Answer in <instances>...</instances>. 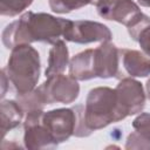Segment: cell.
Here are the masks:
<instances>
[{"label": "cell", "mask_w": 150, "mask_h": 150, "mask_svg": "<svg viewBox=\"0 0 150 150\" xmlns=\"http://www.w3.org/2000/svg\"><path fill=\"white\" fill-rule=\"evenodd\" d=\"M70 21L47 13L26 12L18 20L6 26L1 35L2 43L8 49L32 42L54 45L63 38Z\"/></svg>", "instance_id": "1"}, {"label": "cell", "mask_w": 150, "mask_h": 150, "mask_svg": "<svg viewBox=\"0 0 150 150\" xmlns=\"http://www.w3.org/2000/svg\"><path fill=\"white\" fill-rule=\"evenodd\" d=\"M77 122L74 135L87 137L93 131L120 122L127 117L118 102L117 93L109 87H96L87 96L86 104L76 105Z\"/></svg>", "instance_id": "2"}, {"label": "cell", "mask_w": 150, "mask_h": 150, "mask_svg": "<svg viewBox=\"0 0 150 150\" xmlns=\"http://www.w3.org/2000/svg\"><path fill=\"white\" fill-rule=\"evenodd\" d=\"M40 55L28 43L15 46L11 52L7 66L4 68L18 95L35 89L40 77Z\"/></svg>", "instance_id": "3"}, {"label": "cell", "mask_w": 150, "mask_h": 150, "mask_svg": "<svg viewBox=\"0 0 150 150\" xmlns=\"http://www.w3.org/2000/svg\"><path fill=\"white\" fill-rule=\"evenodd\" d=\"M40 90L45 103L53 104V103H73L80 94V86L77 80L71 77L70 75L55 74L38 87Z\"/></svg>", "instance_id": "4"}, {"label": "cell", "mask_w": 150, "mask_h": 150, "mask_svg": "<svg viewBox=\"0 0 150 150\" xmlns=\"http://www.w3.org/2000/svg\"><path fill=\"white\" fill-rule=\"evenodd\" d=\"M42 123L56 144L66 142L74 135L77 115L74 108H59L42 114Z\"/></svg>", "instance_id": "5"}, {"label": "cell", "mask_w": 150, "mask_h": 150, "mask_svg": "<svg viewBox=\"0 0 150 150\" xmlns=\"http://www.w3.org/2000/svg\"><path fill=\"white\" fill-rule=\"evenodd\" d=\"M111 38L112 34L105 25L89 20L70 21L63 35L66 41L81 45L91 42H108L111 40Z\"/></svg>", "instance_id": "6"}, {"label": "cell", "mask_w": 150, "mask_h": 150, "mask_svg": "<svg viewBox=\"0 0 150 150\" xmlns=\"http://www.w3.org/2000/svg\"><path fill=\"white\" fill-rule=\"evenodd\" d=\"M42 110L27 112L23 122V143L27 149H54L57 146L54 138L42 123Z\"/></svg>", "instance_id": "7"}, {"label": "cell", "mask_w": 150, "mask_h": 150, "mask_svg": "<svg viewBox=\"0 0 150 150\" xmlns=\"http://www.w3.org/2000/svg\"><path fill=\"white\" fill-rule=\"evenodd\" d=\"M120 49L110 41L102 42L93 49L94 77H117L120 75Z\"/></svg>", "instance_id": "8"}, {"label": "cell", "mask_w": 150, "mask_h": 150, "mask_svg": "<svg viewBox=\"0 0 150 150\" xmlns=\"http://www.w3.org/2000/svg\"><path fill=\"white\" fill-rule=\"evenodd\" d=\"M122 110L128 116L141 112L145 105V93L141 82L132 77L122 79L115 88Z\"/></svg>", "instance_id": "9"}, {"label": "cell", "mask_w": 150, "mask_h": 150, "mask_svg": "<svg viewBox=\"0 0 150 150\" xmlns=\"http://www.w3.org/2000/svg\"><path fill=\"white\" fill-rule=\"evenodd\" d=\"M95 6L101 18L124 26H129L142 13L139 6L132 0H98Z\"/></svg>", "instance_id": "10"}, {"label": "cell", "mask_w": 150, "mask_h": 150, "mask_svg": "<svg viewBox=\"0 0 150 150\" xmlns=\"http://www.w3.org/2000/svg\"><path fill=\"white\" fill-rule=\"evenodd\" d=\"M120 60L129 76L146 77L150 75V59L143 53L132 49H120Z\"/></svg>", "instance_id": "11"}, {"label": "cell", "mask_w": 150, "mask_h": 150, "mask_svg": "<svg viewBox=\"0 0 150 150\" xmlns=\"http://www.w3.org/2000/svg\"><path fill=\"white\" fill-rule=\"evenodd\" d=\"M134 131L129 134L125 149L150 150V112H142L132 121Z\"/></svg>", "instance_id": "12"}, {"label": "cell", "mask_w": 150, "mask_h": 150, "mask_svg": "<svg viewBox=\"0 0 150 150\" xmlns=\"http://www.w3.org/2000/svg\"><path fill=\"white\" fill-rule=\"evenodd\" d=\"M69 75L77 81L95 79L93 71V49L83 50L70 59Z\"/></svg>", "instance_id": "13"}, {"label": "cell", "mask_w": 150, "mask_h": 150, "mask_svg": "<svg viewBox=\"0 0 150 150\" xmlns=\"http://www.w3.org/2000/svg\"><path fill=\"white\" fill-rule=\"evenodd\" d=\"M69 52L67 45L63 40H59L49 50L48 66L45 71L46 77H49L55 74H61L69 66Z\"/></svg>", "instance_id": "14"}, {"label": "cell", "mask_w": 150, "mask_h": 150, "mask_svg": "<svg viewBox=\"0 0 150 150\" xmlns=\"http://www.w3.org/2000/svg\"><path fill=\"white\" fill-rule=\"evenodd\" d=\"M23 109L16 101L5 100L1 102V135L5 138L6 134L19 127L23 117Z\"/></svg>", "instance_id": "15"}, {"label": "cell", "mask_w": 150, "mask_h": 150, "mask_svg": "<svg viewBox=\"0 0 150 150\" xmlns=\"http://www.w3.org/2000/svg\"><path fill=\"white\" fill-rule=\"evenodd\" d=\"M15 101L20 104V107L23 109L25 112H29L32 110H39V109L42 110L43 107L46 105L45 100L38 88L33 89L29 93L22 94V95L16 94Z\"/></svg>", "instance_id": "16"}, {"label": "cell", "mask_w": 150, "mask_h": 150, "mask_svg": "<svg viewBox=\"0 0 150 150\" xmlns=\"http://www.w3.org/2000/svg\"><path fill=\"white\" fill-rule=\"evenodd\" d=\"M97 1L98 0H48L52 11L59 14L69 13L88 5H96Z\"/></svg>", "instance_id": "17"}, {"label": "cell", "mask_w": 150, "mask_h": 150, "mask_svg": "<svg viewBox=\"0 0 150 150\" xmlns=\"http://www.w3.org/2000/svg\"><path fill=\"white\" fill-rule=\"evenodd\" d=\"M33 0H0V14L4 16H16L32 5Z\"/></svg>", "instance_id": "18"}, {"label": "cell", "mask_w": 150, "mask_h": 150, "mask_svg": "<svg viewBox=\"0 0 150 150\" xmlns=\"http://www.w3.org/2000/svg\"><path fill=\"white\" fill-rule=\"evenodd\" d=\"M132 40L139 43L142 50L146 56H150V20L136 33Z\"/></svg>", "instance_id": "19"}, {"label": "cell", "mask_w": 150, "mask_h": 150, "mask_svg": "<svg viewBox=\"0 0 150 150\" xmlns=\"http://www.w3.org/2000/svg\"><path fill=\"white\" fill-rule=\"evenodd\" d=\"M7 84H9V80H8V76L6 74V71L2 69L1 70V98L6 95V91H7Z\"/></svg>", "instance_id": "20"}, {"label": "cell", "mask_w": 150, "mask_h": 150, "mask_svg": "<svg viewBox=\"0 0 150 150\" xmlns=\"http://www.w3.org/2000/svg\"><path fill=\"white\" fill-rule=\"evenodd\" d=\"M137 2L143 7H150V0H137Z\"/></svg>", "instance_id": "21"}, {"label": "cell", "mask_w": 150, "mask_h": 150, "mask_svg": "<svg viewBox=\"0 0 150 150\" xmlns=\"http://www.w3.org/2000/svg\"><path fill=\"white\" fill-rule=\"evenodd\" d=\"M145 90H146V96H148V98L150 100V79L146 81V83H145Z\"/></svg>", "instance_id": "22"}]
</instances>
